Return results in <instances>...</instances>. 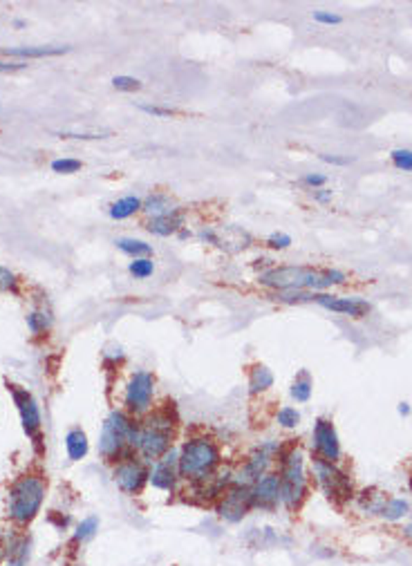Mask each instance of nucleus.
<instances>
[{
    "mask_svg": "<svg viewBox=\"0 0 412 566\" xmlns=\"http://www.w3.org/2000/svg\"><path fill=\"white\" fill-rule=\"evenodd\" d=\"M292 397L298 401V403H307L309 397H311V376L307 369H302V372L296 376V380L292 383Z\"/></svg>",
    "mask_w": 412,
    "mask_h": 566,
    "instance_id": "obj_25",
    "label": "nucleus"
},
{
    "mask_svg": "<svg viewBox=\"0 0 412 566\" xmlns=\"http://www.w3.org/2000/svg\"><path fill=\"white\" fill-rule=\"evenodd\" d=\"M314 470H316L318 484L325 492V497L334 501V503H345L352 499L354 490H352V482L345 472H341L334 463L323 461V459H314Z\"/></svg>",
    "mask_w": 412,
    "mask_h": 566,
    "instance_id": "obj_7",
    "label": "nucleus"
},
{
    "mask_svg": "<svg viewBox=\"0 0 412 566\" xmlns=\"http://www.w3.org/2000/svg\"><path fill=\"white\" fill-rule=\"evenodd\" d=\"M323 162L334 164V166H349L354 164V157H338V155H321Z\"/></svg>",
    "mask_w": 412,
    "mask_h": 566,
    "instance_id": "obj_39",
    "label": "nucleus"
},
{
    "mask_svg": "<svg viewBox=\"0 0 412 566\" xmlns=\"http://www.w3.org/2000/svg\"><path fill=\"white\" fill-rule=\"evenodd\" d=\"M112 85H115L117 90H121V92H135V90L141 88V81L139 79H132V77H124V74H121V77H115L112 79Z\"/></svg>",
    "mask_w": 412,
    "mask_h": 566,
    "instance_id": "obj_33",
    "label": "nucleus"
},
{
    "mask_svg": "<svg viewBox=\"0 0 412 566\" xmlns=\"http://www.w3.org/2000/svg\"><path fill=\"white\" fill-rule=\"evenodd\" d=\"M128 271L135 278L143 280V278H150L153 276V271H155V262L150 260V257H137V260H132Z\"/></svg>",
    "mask_w": 412,
    "mask_h": 566,
    "instance_id": "obj_29",
    "label": "nucleus"
},
{
    "mask_svg": "<svg viewBox=\"0 0 412 566\" xmlns=\"http://www.w3.org/2000/svg\"><path fill=\"white\" fill-rule=\"evenodd\" d=\"M281 503L289 510H296L307 492L305 457L298 448L281 450Z\"/></svg>",
    "mask_w": 412,
    "mask_h": 566,
    "instance_id": "obj_6",
    "label": "nucleus"
},
{
    "mask_svg": "<svg viewBox=\"0 0 412 566\" xmlns=\"http://www.w3.org/2000/svg\"><path fill=\"white\" fill-rule=\"evenodd\" d=\"M273 385V374H271V369L269 367H264V365H256L251 369V374H249V392L256 397V394H262L266 392Z\"/></svg>",
    "mask_w": 412,
    "mask_h": 566,
    "instance_id": "obj_22",
    "label": "nucleus"
},
{
    "mask_svg": "<svg viewBox=\"0 0 412 566\" xmlns=\"http://www.w3.org/2000/svg\"><path fill=\"white\" fill-rule=\"evenodd\" d=\"M45 490L47 486L41 475L18 477L14 486L9 488V501H7V513L11 522L18 526H27L41 513V506L45 501Z\"/></svg>",
    "mask_w": 412,
    "mask_h": 566,
    "instance_id": "obj_5",
    "label": "nucleus"
},
{
    "mask_svg": "<svg viewBox=\"0 0 412 566\" xmlns=\"http://www.w3.org/2000/svg\"><path fill=\"white\" fill-rule=\"evenodd\" d=\"M65 450H67V457L72 461H81L88 454L90 443H88V437L81 427H72L65 435Z\"/></svg>",
    "mask_w": 412,
    "mask_h": 566,
    "instance_id": "obj_19",
    "label": "nucleus"
},
{
    "mask_svg": "<svg viewBox=\"0 0 412 566\" xmlns=\"http://www.w3.org/2000/svg\"><path fill=\"white\" fill-rule=\"evenodd\" d=\"M141 200L135 195H128V197H121V200H117L112 206H110V217L112 219H128L132 217L137 211H141Z\"/></svg>",
    "mask_w": 412,
    "mask_h": 566,
    "instance_id": "obj_23",
    "label": "nucleus"
},
{
    "mask_svg": "<svg viewBox=\"0 0 412 566\" xmlns=\"http://www.w3.org/2000/svg\"><path fill=\"white\" fill-rule=\"evenodd\" d=\"M16 285H18L16 276L9 269L0 266V291H16Z\"/></svg>",
    "mask_w": 412,
    "mask_h": 566,
    "instance_id": "obj_35",
    "label": "nucleus"
},
{
    "mask_svg": "<svg viewBox=\"0 0 412 566\" xmlns=\"http://www.w3.org/2000/svg\"><path fill=\"white\" fill-rule=\"evenodd\" d=\"M115 244H117V249L121 253L135 257V260H137V257H148L153 253V246L150 244H146L143 240H135V238H119Z\"/></svg>",
    "mask_w": 412,
    "mask_h": 566,
    "instance_id": "obj_24",
    "label": "nucleus"
},
{
    "mask_svg": "<svg viewBox=\"0 0 412 566\" xmlns=\"http://www.w3.org/2000/svg\"><path fill=\"white\" fill-rule=\"evenodd\" d=\"M251 495H253V508L269 513L276 510L278 503H281V477L266 472L251 486Z\"/></svg>",
    "mask_w": 412,
    "mask_h": 566,
    "instance_id": "obj_14",
    "label": "nucleus"
},
{
    "mask_svg": "<svg viewBox=\"0 0 412 566\" xmlns=\"http://www.w3.org/2000/svg\"><path fill=\"white\" fill-rule=\"evenodd\" d=\"M314 450H316L318 459L336 463L341 459V446H338L336 427L327 418H318L314 423Z\"/></svg>",
    "mask_w": 412,
    "mask_h": 566,
    "instance_id": "obj_13",
    "label": "nucleus"
},
{
    "mask_svg": "<svg viewBox=\"0 0 412 566\" xmlns=\"http://www.w3.org/2000/svg\"><path fill=\"white\" fill-rule=\"evenodd\" d=\"M155 378L146 369H139L130 376L126 385V405L132 414H146L153 403Z\"/></svg>",
    "mask_w": 412,
    "mask_h": 566,
    "instance_id": "obj_11",
    "label": "nucleus"
},
{
    "mask_svg": "<svg viewBox=\"0 0 412 566\" xmlns=\"http://www.w3.org/2000/svg\"><path fill=\"white\" fill-rule=\"evenodd\" d=\"M141 112H146V115H153V117H160V119H168V117H173L175 115V110L171 108H160V105H139Z\"/></svg>",
    "mask_w": 412,
    "mask_h": 566,
    "instance_id": "obj_37",
    "label": "nucleus"
},
{
    "mask_svg": "<svg viewBox=\"0 0 412 566\" xmlns=\"http://www.w3.org/2000/svg\"><path fill=\"white\" fill-rule=\"evenodd\" d=\"M141 211L150 215L153 219L155 217H164V215H173L177 213L179 208L173 204V200L168 195H162V193H157V195H150L146 202L141 204Z\"/></svg>",
    "mask_w": 412,
    "mask_h": 566,
    "instance_id": "obj_18",
    "label": "nucleus"
},
{
    "mask_svg": "<svg viewBox=\"0 0 412 566\" xmlns=\"http://www.w3.org/2000/svg\"><path fill=\"white\" fill-rule=\"evenodd\" d=\"M112 477H115V484L119 486L121 492H126V495H139L143 486L148 484L150 472H148L146 463L132 454V457L117 461Z\"/></svg>",
    "mask_w": 412,
    "mask_h": 566,
    "instance_id": "obj_9",
    "label": "nucleus"
},
{
    "mask_svg": "<svg viewBox=\"0 0 412 566\" xmlns=\"http://www.w3.org/2000/svg\"><path fill=\"white\" fill-rule=\"evenodd\" d=\"M314 200H316V202H330V200H332V191H321V193H314Z\"/></svg>",
    "mask_w": 412,
    "mask_h": 566,
    "instance_id": "obj_43",
    "label": "nucleus"
},
{
    "mask_svg": "<svg viewBox=\"0 0 412 566\" xmlns=\"http://www.w3.org/2000/svg\"><path fill=\"white\" fill-rule=\"evenodd\" d=\"M22 67H27V65L25 63H0V72H16Z\"/></svg>",
    "mask_w": 412,
    "mask_h": 566,
    "instance_id": "obj_42",
    "label": "nucleus"
},
{
    "mask_svg": "<svg viewBox=\"0 0 412 566\" xmlns=\"http://www.w3.org/2000/svg\"><path fill=\"white\" fill-rule=\"evenodd\" d=\"M314 302L323 304L325 309H332L336 314H345L352 318H363L370 311V304L359 298H336V295H327V293H314Z\"/></svg>",
    "mask_w": 412,
    "mask_h": 566,
    "instance_id": "obj_16",
    "label": "nucleus"
},
{
    "mask_svg": "<svg viewBox=\"0 0 412 566\" xmlns=\"http://www.w3.org/2000/svg\"><path fill=\"white\" fill-rule=\"evenodd\" d=\"M392 164L399 170L412 172V150H406V148H399V150H392Z\"/></svg>",
    "mask_w": 412,
    "mask_h": 566,
    "instance_id": "obj_30",
    "label": "nucleus"
},
{
    "mask_svg": "<svg viewBox=\"0 0 412 566\" xmlns=\"http://www.w3.org/2000/svg\"><path fill=\"white\" fill-rule=\"evenodd\" d=\"M5 558H7V566H25L30 558V539L16 537L14 541H9Z\"/></svg>",
    "mask_w": 412,
    "mask_h": 566,
    "instance_id": "obj_21",
    "label": "nucleus"
},
{
    "mask_svg": "<svg viewBox=\"0 0 412 566\" xmlns=\"http://www.w3.org/2000/svg\"><path fill=\"white\" fill-rule=\"evenodd\" d=\"M60 137L63 139H103L105 134L101 132H92V134H75V132H60Z\"/></svg>",
    "mask_w": 412,
    "mask_h": 566,
    "instance_id": "obj_41",
    "label": "nucleus"
},
{
    "mask_svg": "<svg viewBox=\"0 0 412 566\" xmlns=\"http://www.w3.org/2000/svg\"><path fill=\"white\" fill-rule=\"evenodd\" d=\"M276 454H281V446L273 443V441L264 443V446H260L256 452H251V457L245 461V465H242V470L238 472V479L233 484L253 486L260 477L266 475V468H269V463H271V459L276 457Z\"/></svg>",
    "mask_w": 412,
    "mask_h": 566,
    "instance_id": "obj_12",
    "label": "nucleus"
},
{
    "mask_svg": "<svg viewBox=\"0 0 412 566\" xmlns=\"http://www.w3.org/2000/svg\"><path fill=\"white\" fill-rule=\"evenodd\" d=\"M406 513H408V503L404 499H390L385 506L383 517L385 520H399V517H404Z\"/></svg>",
    "mask_w": 412,
    "mask_h": 566,
    "instance_id": "obj_31",
    "label": "nucleus"
},
{
    "mask_svg": "<svg viewBox=\"0 0 412 566\" xmlns=\"http://www.w3.org/2000/svg\"><path fill=\"white\" fill-rule=\"evenodd\" d=\"M399 414H406V416L410 414V408H408V403H401V405H399Z\"/></svg>",
    "mask_w": 412,
    "mask_h": 566,
    "instance_id": "obj_44",
    "label": "nucleus"
},
{
    "mask_svg": "<svg viewBox=\"0 0 412 566\" xmlns=\"http://www.w3.org/2000/svg\"><path fill=\"white\" fill-rule=\"evenodd\" d=\"M96 531H99V520L96 517H88V520H83L79 526H77V533H75V541L79 544H83V541H88L96 535Z\"/></svg>",
    "mask_w": 412,
    "mask_h": 566,
    "instance_id": "obj_28",
    "label": "nucleus"
},
{
    "mask_svg": "<svg viewBox=\"0 0 412 566\" xmlns=\"http://www.w3.org/2000/svg\"><path fill=\"white\" fill-rule=\"evenodd\" d=\"M325 181H327V177L325 175H316V172H309V175L302 177V184H305V186H311V188L323 186Z\"/></svg>",
    "mask_w": 412,
    "mask_h": 566,
    "instance_id": "obj_40",
    "label": "nucleus"
},
{
    "mask_svg": "<svg viewBox=\"0 0 412 566\" xmlns=\"http://www.w3.org/2000/svg\"><path fill=\"white\" fill-rule=\"evenodd\" d=\"M251 508H253L251 486H240V484L228 486L220 495V501H217V515L231 524L245 520V515Z\"/></svg>",
    "mask_w": 412,
    "mask_h": 566,
    "instance_id": "obj_10",
    "label": "nucleus"
},
{
    "mask_svg": "<svg viewBox=\"0 0 412 566\" xmlns=\"http://www.w3.org/2000/svg\"><path fill=\"white\" fill-rule=\"evenodd\" d=\"M181 213H173V215H164V217H155L150 219V224H148V231L155 233V236H160V238H168V236H173V233L179 231L181 226Z\"/></svg>",
    "mask_w": 412,
    "mask_h": 566,
    "instance_id": "obj_20",
    "label": "nucleus"
},
{
    "mask_svg": "<svg viewBox=\"0 0 412 566\" xmlns=\"http://www.w3.org/2000/svg\"><path fill=\"white\" fill-rule=\"evenodd\" d=\"M266 244H269L271 249H276V251H283V249H287L289 244H292V238H289L287 233H271L269 240H266Z\"/></svg>",
    "mask_w": 412,
    "mask_h": 566,
    "instance_id": "obj_36",
    "label": "nucleus"
},
{
    "mask_svg": "<svg viewBox=\"0 0 412 566\" xmlns=\"http://www.w3.org/2000/svg\"><path fill=\"white\" fill-rule=\"evenodd\" d=\"M278 423L287 430H292L300 423V412L296 408H283L281 412H278Z\"/></svg>",
    "mask_w": 412,
    "mask_h": 566,
    "instance_id": "obj_32",
    "label": "nucleus"
},
{
    "mask_svg": "<svg viewBox=\"0 0 412 566\" xmlns=\"http://www.w3.org/2000/svg\"><path fill=\"white\" fill-rule=\"evenodd\" d=\"M81 168L79 159H54L52 162V170L54 172H63V175H70V172H77Z\"/></svg>",
    "mask_w": 412,
    "mask_h": 566,
    "instance_id": "obj_34",
    "label": "nucleus"
},
{
    "mask_svg": "<svg viewBox=\"0 0 412 566\" xmlns=\"http://www.w3.org/2000/svg\"><path fill=\"white\" fill-rule=\"evenodd\" d=\"M70 52V47H58V45H32V47H7L0 49V56L9 58H45V56H60Z\"/></svg>",
    "mask_w": 412,
    "mask_h": 566,
    "instance_id": "obj_17",
    "label": "nucleus"
},
{
    "mask_svg": "<svg viewBox=\"0 0 412 566\" xmlns=\"http://www.w3.org/2000/svg\"><path fill=\"white\" fill-rule=\"evenodd\" d=\"M27 327H30L32 334H45V331L52 327V316H50V311H45V309L32 311V314L27 316Z\"/></svg>",
    "mask_w": 412,
    "mask_h": 566,
    "instance_id": "obj_26",
    "label": "nucleus"
},
{
    "mask_svg": "<svg viewBox=\"0 0 412 566\" xmlns=\"http://www.w3.org/2000/svg\"><path fill=\"white\" fill-rule=\"evenodd\" d=\"M406 533H408V535L412 537V526H408V528H406Z\"/></svg>",
    "mask_w": 412,
    "mask_h": 566,
    "instance_id": "obj_45",
    "label": "nucleus"
},
{
    "mask_svg": "<svg viewBox=\"0 0 412 566\" xmlns=\"http://www.w3.org/2000/svg\"><path fill=\"white\" fill-rule=\"evenodd\" d=\"M9 392H11V399H14L16 408H18L22 430H25V435L32 439L34 446H39V443H41V425H43L39 403H36V399L32 397V392H27L25 387L9 385Z\"/></svg>",
    "mask_w": 412,
    "mask_h": 566,
    "instance_id": "obj_8",
    "label": "nucleus"
},
{
    "mask_svg": "<svg viewBox=\"0 0 412 566\" xmlns=\"http://www.w3.org/2000/svg\"><path fill=\"white\" fill-rule=\"evenodd\" d=\"M179 479V470H177V452L168 450L162 459L155 461V468L150 470L148 482L157 488V490H166L171 492Z\"/></svg>",
    "mask_w": 412,
    "mask_h": 566,
    "instance_id": "obj_15",
    "label": "nucleus"
},
{
    "mask_svg": "<svg viewBox=\"0 0 412 566\" xmlns=\"http://www.w3.org/2000/svg\"><path fill=\"white\" fill-rule=\"evenodd\" d=\"M175 435V416L173 412L164 408V410H155L150 412L139 425V441H137V452L143 459L157 461L162 459L164 454L171 450Z\"/></svg>",
    "mask_w": 412,
    "mask_h": 566,
    "instance_id": "obj_4",
    "label": "nucleus"
},
{
    "mask_svg": "<svg viewBox=\"0 0 412 566\" xmlns=\"http://www.w3.org/2000/svg\"><path fill=\"white\" fill-rule=\"evenodd\" d=\"M314 20L321 25H341L343 18L338 14H332V11H314Z\"/></svg>",
    "mask_w": 412,
    "mask_h": 566,
    "instance_id": "obj_38",
    "label": "nucleus"
},
{
    "mask_svg": "<svg viewBox=\"0 0 412 566\" xmlns=\"http://www.w3.org/2000/svg\"><path fill=\"white\" fill-rule=\"evenodd\" d=\"M137 441H139V425L132 423L128 414L115 410L103 423L99 452L105 461H121L126 457H132V450L137 452Z\"/></svg>",
    "mask_w": 412,
    "mask_h": 566,
    "instance_id": "obj_3",
    "label": "nucleus"
},
{
    "mask_svg": "<svg viewBox=\"0 0 412 566\" xmlns=\"http://www.w3.org/2000/svg\"><path fill=\"white\" fill-rule=\"evenodd\" d=\"M387 499L385 495H374V492H363L361 497V506L366 508L368 513H377V515H383L385 513V506H387Z\"/></svg>",
    "mask_w": 412,
    "mask_h": 566,
    "instance_id": "obj_27",
    "label": "nucleus"
},
{
    "mask_svg": "<svg viewBox=\"0 0 412 566\" xmlns=\"http://www.w3.org/2000/svg\"><path fill=\"white\" fill-rule=\"evenodd\" d=\"M220 465V448L209 437L188 439L177 452V470L179 477L191 484H206L215 477Z\"/></svg>",
    "mask_w": 412,
    "mask_h": 566,
    "instance_id": "obj_2",
    "label": "nucleus"
},
{
    "mask_svg": "<svg viewBox=\"0 0 412 566\" xmlns=\"http://www.w3.org/2000/svg\"><path fill=\"white\" fill-rule=\"evenodd\" d=\"M260 285L276 291H309L314 293L332 285H343L345 274L336 269L318 271L311 266H273L260 274Z\"/></svg>",
    "mask_w": 412,
    "mask_h": 566,
    "instance_id": "obj_1",
    "label": "nucleus"
}]
</instances>
